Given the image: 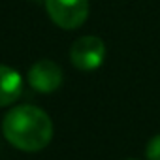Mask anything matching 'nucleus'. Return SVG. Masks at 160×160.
<instances>
[{"mask_svg": "<svg viewBox=\"0 0 160 160\" xmlns=\"http://www.w3.org/2000/svg\"><path fill=\"white\" fill-rule=\"evenodd\" d=\"M51 117L30 104L12 108L2 121V134L6 141L25 152H38L45 149L53 139Z\"/></svg>", "mask_w": 160, "mask_h": 160, "instance_id": "nucleus-1", "label": "nucleus"}, {"mask_svg": "<svg viewBox=\"0 0 160 160\" xmlns=\"http://www.w3.org/2000/svg\"><path fill=\"white\" fill-rule=\"evenodd\" d=\"M49 19L64 28L75 30L89 17V0H43Z\"/></svg>", "mask_w": 160, "mask_h": 160, "instance_id": "nucleus-2", "label": "nucleus"}, {"mask_svg": "<svg viewBox=\"0 0 160 160\" xmlns=\"http://www.w3.org/2000/svg\"><path fill=\"white\" fill-rule=\"evenodd\" d=\"M106 58V43L98 36H81L70 47V60L81 72L98 70Z\"/></svg>", "mask_w": 160, "mask_h": 160, "instance_id": "nucleus-3", "label": "nucleus"}, {"mask_svg": "<svg viewBox=\"0 0 160 160\" xmlns=\"http://www.w3.org/2000/svg\"><path fill=\"white\" fill-rule=\"evenodd\" d=\"M27 77H28L30 87L36 92L51 94L62 85L64 73H62V68L57 62H53L49 58H43V60H38L30 66Z\"/></svg>", "mask_w": 160, "mask_h": 160, "instance_id": "nucleus-4", "label": "nucleus"}, {"mask_svg": "<svg viewBox=\"0 0 160 160\" xmlns=\"http://www.w3.org/2000/svg\"><path fill=\"white\" fill-rule=\"evenodd\" d=\"M23 94V77L12 66L0 64V108L12 106Z\"/></svg>", "mask_w": 160, "mask_h": 160, "instance_id": "nucleus-5", "label": "nucleus"}, {"mask_svg": "<svg viewBox=\"0 0 160 160\" xmlns=\"http://www.w3.org/2000/svg\"><path fill=\"white\" fill-rule=\"evenodd\" d=\"M145 154H147V160H160V134L151 138V141L147 143Z\"/></svg>", "mask_w": 160, "mask_h": 160, "instance_id": "nucleus-6", "label": "nucleus"}, {"mask_svg": "<svg viewBox=\"0 0 160 160\" xmlns=\"http://www.w3.org/2000/svg\"><path fill=\"white\" fill-rule=\"evenodd\" d=\"M128 160H136V158H128Z\"/></svg>", "mask_w": 160, "mask_h": 160, "instance_id": "nucleus-7", "label": "nucleus"}]
</instances>
